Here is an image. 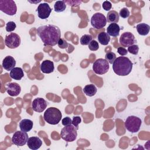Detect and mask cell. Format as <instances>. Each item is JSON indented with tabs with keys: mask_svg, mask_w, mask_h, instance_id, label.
Segmentation results:
<instances>
[{
	"mask_svg": "<svg viewBox=\"0 0 150 150\" xmlns=\"http://www.w3.org/2000/svg\"><path fill=\"white\" fill-rule=\"evenodd\" d=\"M37 33L45 46H55L61 37L60 29L53 25H46L38 27Z\"/></svg>",
	"mask_w": 150,
	"mask_h": 150,
	"instance_id": "1",
	"label": "cell"
},
{
	"mask_svg": "<svg viewBox=\"0 0 150 150\" xmlns=\"http://www.w3.org/2000/svg\"><path fill=\"white\" fill-rule=\"evenodd\" d=\"M132 63L127 57L120 56L115 59L112 63V69L114 72L121 76L128 75L132 69Z\"/></svg>",
	"mask_w": 150,
	"mask_h": 150,
	"instance_id": "2",
	"label": "cell"
},
{
	"mask_svg": "<svg viewBox=\"0 0 150 150\" xmlns=\"http://www.w3.org/2000/svg\"><path fill=\"white\" fill-rule=\"evenodd\" d=\"M62 114L61 111L57 108H48L43 115L44 120L51 125H56L61 120Z\"/></svg>",
	"mask_w": 150,
	"mask_h": 150,
	"instance_id": "3",
	"label": "cell"
},
{
	"mask_svg": "<svg viewBox=\"0 0 150 150\" xmlns=\"http://www.w3.org/2000/svg\"><path fill=\"white\" fill-rule=\"evenodd\" d=\"M142 121L139 117L134 115H130L127 118L124 125L125 128L128 131L132 133H135L139 130Z\"/></svg>",
	"mask_w": 150,
	"mask_h": 150,
	"instance_id": "4",
	"label": "cell"
},
{
	"mask_svg": "<svg viewBox=\"0 0 150 150\" xmlns=\"http://www.w3.org/2000/svg\"><path fill=\"white\" fill-rule=\"evenodd\" d=\"M77 129L72 124L64 126L60 132L61 138L67 142H73L75 141L77 138Z\"/></svg>",
	"mask_w": 150,
	"mask_h": 150,
	"instance_id": "5",
	"label": "cell"
},
{
	"mask_svg": "<svg viewBox=\"0 0 150 150\" xmlns=\"http://www.w3.org/2000/svg\"><path fill=\"white\" fill-rule=\"evenodd\" d=\"M0 10L6 15L13 16L16 13L17 7L15 2L12 0H1Z\"/></svg>",
	"mask_w": 150,
	"mask_h": 150,
	"instance_id": "6",
	"label": "cell"
},
{
	"mask_svg": "<svg viewBox=\"0 0 150 150\" xmlns=\"http://www.w3.org/2000/svg\"><path fill=\"white\" fill-rule=\"evenodd\" d=\"M110 69L108 62L104 59H98L93 64V70L97 74H104Z\"/></svg>",
	"mask_w": 150,
	"mask_h": 150,
	"instance_id": "7",
	"label": "cell"
},
{
	"mask_svg": "<svg viewBox=\"0 0 150 150\" xmlns=\"http://www.w3.org/2000/svg\"><path fill=\"white\" fill-rule=\"evenodd\" d=\"M106 23L107 19L105 16L101 13H96L91 18V25L96 29L103 28L106 25Z\"/></svg>",
	"mask_w": 150,
	"mask_h": 150,
	"instance_id": "8",
	"label": "cell"
},
{
	"mask_svg": "<svg viewBox=\"0 0 150 150\" xmlns=\"http://www.w3.org/2000/svg\"><path fill=\"white\" fill-rule=\"evenodd\" d=\"M28 135L26 132L22 131H16L12 137V142L17 146H23L25 145L28 140Z\"/></svg>",
	"mask_w": 150,
	"mask_h": 150,
	"instance_id": "9",
	"label": "cell"
},
{
	"mask_svg": "<svg viewBox=\"0 0 150 150\" xmlns=\"http://www.w3.org/2000/svg\"><path fill=\"white\" fill-rule=\"evenodd\" d=\"M5 44L10 49H15L21 44V38L15 33H11L5 36Z\"/></svg>",
	"mask_w": 150,
	"mask_h": 150,
	"instance_id": "10",
	"label": "cell"
},
{
	"mask_svg": "<svg viewBox=\"0 0 150 150\" xmlns=\"http://www.w3.org/2000/svg\"><path fill=\"white\" fill-rule=\"evenodd\" d=\"M136 42L134 35L129 32H124L120 38V43L124 47H128Z\"/></svg>",
	"mask_w": 150,
	"mask_h": 150,
	"instance_id": "11",
	"label": "cell"
},
{
	"mask_svg": "<svg viewBox=\"0 0 150 150\" xmlns=\"http://www.w3.org/2000/svg\"><path fill=\"white\" fill-rule=\"evenodd\" d=\"M37 12L38 17L42 19H45L49 16L52 12V9L48 4L44 2L39 5L37 8Z\"/></svg>",
	"mask_w": 150,
	"mask_h": 150,
	"instance_id": "12",
	"label": "cell"
},
{
	"mask_svg": "<svg viewBox=\"0 0 150 150\" xmlns=\"http://www.w3.org/2000/svg\"><path fill=\"white\" fill-rule=\"evenodd\" d=\"M46 101L40 97L36 98L32 103V107L33 110L38 112H42L45 110L47 107Z\"/></svg>",
	"mask_w": 150,
	"mask_h": 150,
	"instance_id": "13",
	"label": "cell"
},
{
	"mask_svg": "<svg viewBox=\"0 0 150 150\" xmlns=\"http://www.w3.org/2000/svg\"><path fill=\"white\" fill-rule=\"evenodd\" d=\"M5 88L7 93L11 96H18L21 91V86L16 83H8L5 86Z\"/></svg>",
	"mask_w": 150,
	"mask_h": 150,
	"instance_id": "14",
	"label": "cell"
},
{
	"mask_svg": "<svg viewBox=\"0 0 150 150\" xmlns=\"http://www.w3.org/2000/svg\"><path fill=\"white\" fill-rule=\"evenodd\" d=\"M40 69L41 71L43 73H51L54 70V63L52 61L49 60H45L41 63Z\"/></svg>",
	"mask_w": 150,
	"mask_h": 150,
	"instance_id": "15",
	"label": "cell"
},
{
	"mask_svg": "<svg viewBox=\"0 0 150 150\" xmlns=\"http://www.w3.org/2000/svg\"><path fill=\"white\" fill-rule=\"evenodd\" d=\"M27 145L30 149L36 150L42 146V141L38 137H32L29 138Z\"/></svg>",
	"mask_w": 150,
	"mask_h": 150,
	"instance_id": "16",
	"label": "cell"
},
{
	"mask_svg": "<svg viewBox=\"0 0 150 150\" xmlns=\"http://www.w3.org/2000/svg\"><path fill=\"white\" fill-rule=\"evenodd\" d=\"M2 65L5 70L9 71L15 67L16 65V61L13 57L7 56L4 59Z\"/></svg>",
	"mask_w": 150,
	"mask_h": 150,
	"instance_id": "17",
	"label": "cell"
},
{
	"mask_svg": "<svg viewBox=\"0 0 150 150\" xmlns=\"http://www.w3.org/2000/svg\"><path fill=\"white\" fill-rule=\"evenodd\" d=\"M19 125L21 131L27 132L30 131L32 129L33 123V121L30 120L23 119L20 121Z\"/></svg>",
	"mask_w": 150,
	"mask_h": 150,
	"instance_id": "18",
	"label": "cell"
},
{
	"mask_svg": "<svg viewBox=\"0 0 150 150\" xmlns=\"http://www.w3.org/2000/svg\"><path fill=\"white\" fill-rule=\"evenodd\" d=\"M120 28L117 23H111L107 28V33L112 37H117L119 35Z\"/></svg>",
	"mask_w": 150,
	"mask_h": 150,
	"instance_id": "19",
	"label": "cell"
},
{
	"mask_svg": "<svg viewBox=\"0 0 150 150\" xmlns=\"http://www.w3.org/2000/svg\"><path fill=\"white\" fill-rule=\"evenodd\" d=\"M23 76V71L21 67H14L10 71V77L14 80H20Z\"/></svg>",
	"mask_w": 150,
	"mask_h": 150,
	"instance_id": "20",
	"label": "cell"
},
{
	"mask_svg": "<svg viewBox=\"0 0 150 150\" xmlns=\"http://www.w3.org/2000/svg\"><path fill=\"white\" fill-rule=\"evenodd\" d=\"M136 28L139 35L142 36H145L148 34L150 29V26L146 23H142L138 24Z\"/></svg>",
	"mask_w": 150,
	"mask_h": 150,
	"instance_id": "21",
	"label": "cell"
},
{
	"mask_svg": "<svg viewBox=\"0 0 150 150\" xmlns=\"http://www.w3.org/2000/svg\"><path fill=\"white\" fill-rule=\"evenodd\" d=\"M83 90L84 93L86 96H88L89 97H92L96 94L97 89L94 84H90L85 86Z\"/></svg>",
	"mask_w": 150,
	"mask_h": 150,
	"instance_id": "22",
	"label": "cell"
},
{
	"mask_svg": "<svg viewBox=\"0 0 150 150\" xmlns=\"http://www.w3.org/2000/svg\"><path fill=\"white\" fill-rule=\"evenodd\" d=\"M107 21L110 23H117L119 21V15L115 11L112 10L108 12L107 15Z\"/></svg>",
	"mask_w": 150,
	"mask_h": 150,
	"instance_id": "23",
	"label": "cell"
},
{
	"mask_svg": "<svg viewBox=\"0 0 150 150\" xmlns=\"http://www.w3.org/2000/svg\"><path fill=\"white\" fill-rule=\"evenodd\" d=\"M97 38L100 43L103 45H107L110 40V35L105 32H102L100 33L98 35Z\"/></svg>",
	"mask_w": 150,
	"mask_h": 150,
	"instance_id": "24",
	"label": "cell"
},
{
	"mask_svg": "<svg viewBox=\"0 0 150 150\" xmlns=\"http://www.w3.org/2000/svg\"><path fill=\"white\" fill-rule=\"evenodd\" d=\"M66 8V4L64 1H57L54 5V11L56 12H63Z\"/></svg>",
	"mask_w": 150,
	"mask_h": 150,
	"instance_id": "25",
	"label": "cell"
},
{
	"mask_svg": "<svg viewBox=\"0 0 150 150\" xmlns=\"http://www.w3.org/2000/svg\"><path fill=\"white\" fill-rule=\"evenodd\" d=\"M93 39V37L91 35H84L80 38V43L82 45H88Z\"/></svg>",
	"mask_w": 150,
	"mask_h": 150,
	"instance_id": "26",
	"label": "cell"
},
{
	"mask_svg": "<svg viewBox=\"0 0 150 150\" xmlns=\"http://www.w3.org/2000/svg\"><path fill=\"white\" fill-rule=\"evenodd\" d=\"M116 59V54L112 52H107L105 55V59L108 62V63L112 64L114 61Z\"/></svg>",
	"mask_w": 150,
	"mask_h": 150,
	"instance_id": "27",
	"label": "cell"
},
{
	"mask_svg": "<svg viewBox=\"0 0 150 150\" xmlns=\"http://www.w3.org/2000/svg\"><path fill=\"white\" fill-rule=\"evenodd\" d=\"M138 50H139V46L137 45H132L128 47L127 51L132 54L137 55L138 53Z\"/></svg>",
	"mask_w": 150,
	"mask_h": 150,
	"instance_id": "28",
	"label": "cell"
},
{
	"mask_svg": "<svg viewBox=\"0 0 150 150\" xmlns=\"http://www.w3.org/2000/svg\"><path fill=\"white\" fill-rule=\"evenodd\" d=\"M88 48L91 51H96L99 48L98 43L94 40H92L91 42L88 44Z\"/></svg>",
	"mask_w": 150,
	"mask_h": 150,
	"instance_id": "29",
	"label": "cell"
},
{
	"mask_svg": "<svg viewBox=\"0 0 150 150\" xmlns=\"http://www.w3.org/2000/svg\"><path fill=\"white\" fill-rule=\"evenodd\" d=\"M16 27V25L14 22H13V21L8 22L6 24V30L8 32H12L15 29Z\"/></svg>",
	"mask_w": 150,
	"mask_h": 150,
	"instance_id": "30",
	"label": "cell"
},
{
	"mask_svg": "<svg viewBox=\"0 0 150 150\" xmlns=\"http://www.w3.org/2000/svg\"><path fill=\"white\" fill-rule=\"evenodd\" d=\"M118 15L122 18H127L129 17V16L130 15V12L128 8H123L120 10Z\"/></svg>",
	"mask_w": 150,
	"mask_h": 150,
	"instance_id": "31",
	"label": "cell"
},
{
	"mask_svg": "<svg viewBox=\"0 0 150 150\" xmlns=\"http://www.w3.org/2000/svg\"><path fill=\"white\" fill-rule=\"evenodd\" d=\"M58 46L60 48V49H66L68 47V43L67 42V41L63 39V38H60L57 43Z\"/></svg>",
	"mask_w": 150,
	"mask_h": 150,
	"instance_id": "32",
	"label": "cell"
},
{
	"mask_svg": "<svg viewBox=\"0 0 150 150\" xmlns=\"http://www.w3.org/2000/svg\"><path fill=\"white\" fill-rule=\"evenodd\" d=\"M81 119L79 116H75L73 117L72 120V125L75 127V128L78 129H79V124L81 122Z\"/></svg>",
	"mask_w": 150,
	"mask_h": 150,
	"instance_id": "33",
	"label": "cell"
},
{
	"mask_svg": "<svg viewBox=\"0 0 150 150\" xmlns=\"http://www.w3.org/2000/svg\"><path fill=\"white\" fill-rule=\"evenodd\" d=\"M102 7L105 11H108L111 9L112 5H111V3L110 1H105L103 2V5H102Z\"/></svg>",
	"mask_w": 150,
	"mask_h": 150,
	"instance_id": "34",
	"label": "cell"
},
{
	"mask_svg": "<svg viewBox=\"0 0 150 150\" xmlns=\"http://www.w3.org/2000/svg\"><path fill=\"white\" fill-rule=\"evenodd\" d=\"M62 125L64 126L70 125L72 124V120H71V118L70 117H66L62 119Z\"/></svg>",
	"mask_w": 150,
	"mask_h": 150,
	"instance_id": "35",
	"label": "cell"
},
{
	"mask_svg": "<svg viewBox=\"0 0 150 150\" xmlns=\"http://www.w3.org/2000/svg\"><path fill=\"white\" fill-rule=\"evenodd\" d=\"M117 52L118 54H120L121 56H124L127 54L128 51L126 49L122 47H119L117 49Z\"/></svg>",
	"mask_w": 150,
	"mask_h": 150,
	"instance_id": "36",
	"label": "cell"
},
{
	"mask_svg": "<svg viewBox=\"0 0 150 150\" xmlns=\"http://www.w3.org/2000/svg\"><path fill=\"white\" fill-rule=\"evenodd\" d=\"M64 2L70 6L79 5L82 2V1H64Z\"/></svg>",
	"mask_w": 150,
	"mask_h": 150,
	"instance_id": "37",
	"label": "cell"
}]
</instances>
